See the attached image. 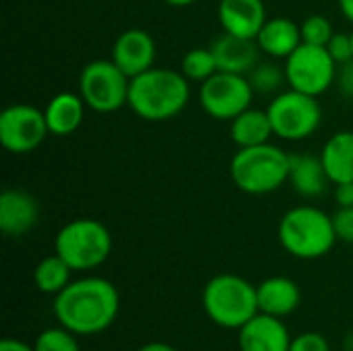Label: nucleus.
I'll return each instance as SVG.
<instances>
[{"label":"nucleus","instance_id":"nucleus-1","mask_svg":"<svg viewBox=\"0 0 353 351\" xmlns=\"http://www.w3.org/2000/svg\"><path fill=\"white\" fill-rule=\"evenodd\" d=\"M54 319L74 335L91 337L108 331L120 312V294L103 277H81L54 296Z\"/></svg>","mask_w":353,"mask_h":351},{"label":"nucleus","instance_id":"nucleus-2","mask_svg":"<svg viewBox=\"0 0 353 351\" xmlns=\"http://www.w3.org/2000/svg\"><path fill=\"white\" fill-rule=\"evenodd\" d=\"M190 101V81L182 70L153 66L130 79L128 108L147 122L176 118Z\"/></svg>","mask_w":353,"mask_h":351},{"label":"nucleus","instance_id":"nucleus-3","mask_svg":"<svg viewBox=\"0 0 353 351\" xmlns=\"http://www.w3.org/2000/svg\"><path fill=\"white\" fill-rule=\"evenodd\" d=\"M281 248L294 259L314 261L333 250L337 234L333 228V215L314 205H300L290 209L277 230Z\"/></svg>","mask_w":353,"mask_h":351},{"label":"nucleus","instance_id":"nucleus-4","mask_svg":"<svg viewBox=\"0 0 353 351\" xmlns=\"http://www.w3.org/2000/svg\"><path fill=\"white\" fill-rule=\"evenodd\" d=\"M290 153L273 143L242 147L230 161V176L236 188L246 194L261 197L279 190L288 184Z\"/></svg>","mask_w":353,"mask_h":351},{"label":"nucleus","instance_id":"nucleus-5","mask_svg":"<svg viewBox=\"0 0 353 351\" xmlns=\"http://www.w3.org/2000/svg\"><path fill=\"white\" fill-rule=\"evenodd\" d=\"M201 300L209 321L221 329L238 331L259 314L256 285L236 273H219L211 277Z\"/></svg>","mask_w":353,"mask_h":351},{"label":"nucleus","instance_id":"nucleus-6","mask_svg":"<svg viewBox=\"0 0 353 351\" xmlns=\"http://www.w3.org/2000/svg\"><path fill=\"white\" fill-rule=\"evenodd\" d=\"M112 234L110 230L91 217L72 219L62 225L54 240V252L72 271H93L101 267L112 254Z\"/></svg>","mask_w":353,"mask_h":351},{"label":"nucleus","instance_id":"nucleus-7","mask_svg":"<svg viewBox=\"0 0 353 351\" xmlns=\"http://www.w3.org/2000/svg\"><path fill=\"white\" fill-rule=\"evenodd\" d=\"M130 77L122 72L112 58L91 60L79 74V93L89 110L112 114L128 106Z\"/></svg>","mask_w":353,"mask_h":351},{"label":"nucleus","instance_id":"nucleus-8","mask_svg":"<svg viewBox=\"0 0 353 351\" xmlns=\"http://www.w3.org/2000/svg\"><path fill=\"white\" fill-rule=\"evenodd\" d=\"M267 114L271 118L275 137L292 143L310 139L323 122V108L319 97L300 93L296 89L277 93L271 99Z\"/></svg>","mask_w":353,"mask_h":351},{"label":"nucleus","instance_id":"nucleus-9","mask_svg":"<svg viewBox=\"0 0 353 351\" xmlns=\"http://www.w3.org/2000/svg\"><path fill=\"white\" fill-rule=\"evenodd\" d=\"M339 64L333 60L329 50L325 46H312V43H300L285 60V83L290 89H296L300 93L319 97L327 93L337 79Z\"/></svg>","mask_w":353,"mask_h":351},{"label":"nucleus","instance_id":"nucleus-10","mask_svg":"<svg viewBox=\"0 0 353 351\" xmlns=\"http://www.w3.org/2000/svg\"><path fill=\"white\" fill-rule=\"evenodd\" d=\"M254 89L250 85L248 74L223 72L217 70L211 79L201 83L199 101L207 116L232 122L238 114L252 106Z\"/></svg>","mask_w":353,"mask_h":351},{"label":"nucleus","instance_id":"nucleus-11","mask_svg":"<svg viewBox=\"0 0 353 351\" xmlns=\"http://www.w3.org/2000/svg\"><path fill=\"white\" fill-rule=\"evenodd\" d=\"M50 134L43 110L29 103H12L0 114V143L8 153L35 151Z\"/></svg>","mask_w":353,"mask_h":351},{"label":"nucleus","instance_id":"nucleus-12","mask_svg":"<svg viewBox=\"0 0 353 351\" xmlns=\"http://www.w3.org/2000/svg\"><path fill=\"white\" fill-rule=\"evenodd\" d=\"M110 58L116 62V66L122 72H126L130 79H134L155 66L157 46L149 31L132 27V29L122 31L114 39Z\"/></svg>","mask_w":353,"mask_h":351},{"label":"nucleus","instance_id":"nucleus-13","mask_svg":"<svg viewBox=\"0 0 353 351\" xmlns=\"http://www.w3.org/2000/svg\"><path fill=\"white\" fill-rule=\"evenodd\" d=\"M292 335L283 319L259 312L244 327L238 329L240 351H290Z\"/></svg>","mask_w":353,"mask_h":351},{"label":"nucleus","instance_id":"nucleus-14","mask_svg":"<svg viewBox=\"0 0 353 351\" xmlns=\"http://www.w3.org/2000/svg\"><path fill=\"white\" fill-rule=\"evenodd\" d=\"M39 221L37 199L21 188H6L0 194V230L8 238L29 234Z\"/></svg>","mask_w":353,"mask_h":351},{"label":"nucleus","instance_id":"nucleus-15","mask_svg":"<svg viewBox=\"0 0 353 351\" xmlns=\"http://www.w3.org/2000/svg\"><path fill=\"white\" fill-rule=\"evenodd\" d=\"M217 17L225 33L246 39H256L269 19L265 0H219Z\"/></svg>","mask_w":353,"mask_h":351},{"label":"nucleus","instance_id":"nucleus-16","mask_svg":"<svg viewBox=\"0 0 353 351\" xmlns=\"http://www.w3.org/2000/svg\"><path fill=\"white\" fill-rule=\"evenodd\" d=\"M217 68L223 72H236V74H248L261 60L259 56L263 54L256 39H246L238 37L232 33H221L209 43Z\"/></svg>","mask_w":353,"mask_h":351},{"label":"nucleus","instance_id":"nucleus-17","mask_svg":"<svg viewBox=\"0 0 353 351\" xmlns=\"http://www.w3.org/2000/svg\"><path fill=\"white\" fill-rule=\"evenodd\" d=\"M256 298H259V312L285 319L300 308L302 292L294 279L275 275V277H267L256 285Z\"/></svg>","mask_w":353,"mask_h":351},{"label":"nucleus","instance_id":"nucleus-18","mask_svg":"<svg viewBox=\"0 0 353 351\" xmlns=\"http://www.w3.org/2000/svg\"><path fill=\"white\" fill-rule=\"evenodd\" d=\"M288 184L304 199H319L327 192V186L331 184L327 170L321 161V155H308V153H292L290 155V174Z\"/></svg>","mask_w":353,"mask_h":351},{"label":"nucleus","instance_id":"nucleus-19","mask_svg":"<svg viewBox=\"0 0 353 351\" xmlns=\"http://www.w3.org/2000/svg\"><path fill=\"white\" fill-rule=\"evenodd\" d=\"M256 43L265 56L273 60H285L302 43L300 25L290 17L267 19V23L256 35Z\"/></svg>","mask_w":353,"mask_h":351},{"label":"nucleus","instance_id":"nucleus-20","mask_svg":"<svg viewBox=\"0 0 353 351\" xmlns=\"http://www.w3.org/2000/svg\"><path fill=\"white\" fill-rule=\"evenodd\" d=\"M85 108H87V103L83 101L81 93L62 91V93L54 95L43 108V116H46L50 134L68 137V134L77 132L85 120Z\"/></svg>","mask_w":353,"mask_h":351},{"label":"nucleus","instance_id":"nucleus-21","mask_svg":"<svg viewBox=\"0 0 353 351\" xmlns=\"http://www.w3.org/2000/svg\"><path fill=\"white\" fill-rule=\"evenodd\" d=\"M321 161L331 184L353 182V130H339L321 149Z\"/></svg>","mask_w":353,"mask_h":351},{"label":"nucleus","instance_id":"nucleus-22","mask_svg":"<svg viewBox=\"0 0 353 351\" xmlns=\"http://www.w3.org/2000/svg\"><path fill=\"white\" fill-rule=\"evenodd\" d=\"M230 137L238 149L271 143V137H275V132L267 110H259L250 106L248 110L238 114L230 122Z\"/></svg>","mask_w":353,"mask_h":351},{"label":"nucleus","instance_id":"nucleus-23","mask_svg":"<svg viewBox=\"0 0 353 351\" xmlns=\"http://www.w3.org/2000/svg\"><path fill=\"white\" fill-rule=\"evenodd\" d=\"M72 273L74 271L54 252L37 263L33 271V283L41 294L58 296L72 281Z\"/></svg>","mask_w":353,"mask_h":351},{"label":"nucleus","instance_id":"nucleus-24","mask_svg":"<svg viewBox=\"0 0 353 351\" xmlns=\"http://www.w3.org/2000/svg\"><path fill=\"white\" fill-rule=\"evenodd\" d=\"M182 74L190 81V83H205L207 79H211L219 68L215 62V56L211 52V48H192L184 54L182 58V66H180Z\"/></svg>","mask_w":353,"mask_h":351},{"label":"nucleus","instance_id":"nucleus-25","mask_svg":"<svg viewBox=\"0 0 353 351\" xmlns=\"http://www.w3.org/2000/svg\"><path fill=\"white\" fill-rule=\"evenodd\" d=\"M248 79H250L254 93H275L285 83V70L271 58V60L259 62L248 72Z\"/></svg>","mask_w":353,"mask_h":351},{"label":"nucleus","instance_id":"nucleus-26","mask_svg":"<svg viewBox=\"0 0 353 351\" xmlns=\"http://www.w3.org/2000/svg\"><path fill=\"white\" fill-rule=\"evenodd\" d=\"M77 337L79 335H74L62 325L48 327L35 337L33 348L35 351H81V343Z\"/></svg>","mask_w":353,"mask_h":351},{"label":"nucleus","instance_id":"nucleus-27","mask_svg":"<svg viewBox=\"0 0 353 351\" xmlns=\"http://www.w3.org/2000/svg\"><path fill=\"white\" fill-rule=\"evenodd\" d=\"M302 31V43H312V46H327L329 39L333 37V23L325 14H310L300 23Z\"/></svg>","mask_w":353,"mask_h":351},{"label":"nucleus","instance_id":"nucleus-28","mask_svg":"<svg viewBox=\"0 0 353 351\" xmlns=\"http://www.w3.org/2000/svg\"><path fill=\"white\" fill-rule=\"evenodd\" d=\"M329 50V54L333 56V60L337 64L350 62L353 60V46H352V33H333V37L329 39V43L325 46Z\"/></svg>","mask_w":353,"mask_h":351},{"label":"nucleus","instance_id":"nucleus-29","mask_svg":"<svg viewBox=\"0 0 353 351\" xmlns=\"http://www.w3.org/2000/svg\"><path fill=\"white\" fill-rule=\"evenodd\" d=\"M290 351H331V343L325 335L306 331V333H300L298 337H292Z\"/></svg>","mask_w":353,"mask_h":351},{"label":"nucleus","instance_id":"nucleus-30","mask_svg":"<svg viewBox=\"0 0 353 351\" xmlns=\"http://www.w3.org/2000/svg\"><path fill=\"white\" fill-rule=\"evenodd\" d=\"M333 228L337 240L353 244V207H339L333 213Z\"/></svg>","mask_w":353,"mask_h":351},{"label":"nucleus","instance_id":"nucleus-31","mask_svg":"<svg viewBox=\"0 0 353 351\" xmlns=\"http://www.w3.org/2000/svg\"><path fill=\"white\" fill-rule=\"evenodd\" d=\"M335 85L339 87V91H341L345 97H352L353 99V60L339 64Z\"/></svg>","mask_w":353,"mask_h":351},{"label":"nucleus","instance_id":"nucleus-32","mask_svg":"<svg viewBox=\"0 0 353 351\" xmlns=\"http://www.w3.org/2000/svg\"><path fill=\"white\" fill-rule=\"evenodd\" d=\"M335 201L339 207H353V182L335 184Z\"/></svg>","mask_w":353,"mask_h":351},{"label":"nucleus","instance_id":"nucleus-33","mask_svg":"<svg viewBox=\"0 0 353 351\" xmlns=\"http://www.w3.org/2000/svg\"><path fill=\"white\" fill-rule=\"evenodd\" d=\"M0 351H35V348L23 339H12V337H6L0 341Z\"/></svg>","mask_w":353,"mask_h":351},{"label":"nucleus","instance_id":"nucleus-34","mask_svg":"<svg viewBox=\"0 0 353 351\" xmlns=\"http://www.w3.org/2000/svg\"><path fill=\"white\" fill-rule=\"evenodd\" d=\"M137 351H178L176 348H172V345H168V343H163V341H149V343H145L143 348H139Z\"/></svg>","mask_w":353,"mask_h":351},{"label":"nucleus","instance_id":"nucleus-35","mask_svg":"<svg viewBox=\"0 0 353 351\" xmlns=\"http://www.w3.org/2000/svg\"><path fill=\"white\" fill-rule=\"evenodd\" d=\"M339 2V10L341 14L353 25V0H337Z\"/></svg>","mask_w":353,"mask_h":351},{"label":"nucleus","instance_id":"nucleus-36","mask_svg":"<svg viewBox=\"0 0 353 351\" xmlns=\"http://www.w3.org/2000/svg\"><path fill=\"white\" fill-rule=\"evenodd\" d=\"M161 2H165L168 6H176V8H184V6H190V4H194L196 0H161Z\"/></svg>","mask_w":353,"mask_h":351},{"label":"nucleus","instance_id":"nucleus-37","mask_svg":"<svg viewBox=\"0 0 353 351\" xmlns=\"http://www.w3.org/2000/svg\"><path fill=\"white\" fill-rule=\"evenodd\" d=\"M352 46H353V31H352Z\"/></svg>","mask_w":353,"mask_h":351}]
</instances>
